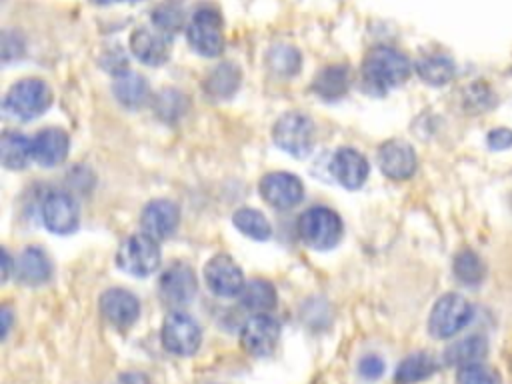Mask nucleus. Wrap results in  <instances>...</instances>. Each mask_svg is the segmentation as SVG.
<instances>
[{"instance_id": "1", "label": "nucleus", "mask_w": 512, "mask_h": 384, "mask_svg": "<svg viewBox=\"0 0 512 384\" xmlns=\"http://www.w3.org/2000/svg\"><path fill=\"white\" fill-rule=\"evenodd\" d=\"M412 72L410 58L394 46H374L362 60V82L370 94L382 96L388 90L404 84Z\"/></svg>"}, {"instance_id": "2", "label": "nucleus", "mask_w": 512, "mask_h": 384, "mask_svg": "<svg viewBox=\"0 0 512 384\" xmlns=\"http://www.w3.org/2000/svg\"><path fill=\"white\" fill-rule=\"evenodd\" d=\"M186 38L190 48L200 56H220L224 50V22L220 10L212 4L198 6L186 26Z\"/></svg>"}, {"instance_id": "3", "label": "nucleus", "mask_w": 512, "mask_h": 384, "mask_svg": "<svg viewBox=\"0 0 512 384\" xmlns=\"http://www.w3.org/2000/svg\"><path fill=\"white\" fill-rule=\"evenodd\" d=\"M344 226L340 216L326 206H312L298 218L300 240L314 250H330L342 238Z\"/></svg>"}, {"instance_id": "4", "label": "nucleus", "mask_w": 512, "mask_h": 384, "mask_svg": "<svg viewBox=\"0 0 512 384\" xmlns=\"http://www.w3.org/2000/svg\"><path fill=\"white\" fill-rule=\"evenodd\" d=\"M52 104V92L40 78H22L4 96V110L18 120H32Z\"/></svg>"}, {"instance_id": "5", "label": "nucleus", "mask_w": 512, "mask_h": 384, "mask_svg": "<svg viewBox=\"0 0 512 384\" xmlns=\"http://www.w3.org/2000/svg\"><path fill=\"white\" fill-rule=\"evenodd\" d=\"M274 144L294 158H306L314 148V124L302 112H286L272 126Z\"/></svg>"}, {"instance_id": "6", "label": "nucleus", "mask_w": 512, "mask_h": 384, "mask_svg": "<svg viewBox=\"0 0 512 384\" xmlns=\"http://www.w3.org/2000/svg\"><path fill=\"white\" fill-rule=\"evenodd\" d=\"M118 266L136 278L150 276L160 266V246L158 240L150 238L148 234H132L122 240L116 252Z\"/></svg>"}, {"instance_id": "7", "label": "nucleus", "mask_w": 512, "mask_h": 384, "mask_svg": "<svg viewBox=\"0 0 512 384\" xmlns=\"http://www.w3.org/2000/svg\"><path fill=\"white\" fill-rule=\"evenodd\" d=\"M472 304L456 292L444 294L436 300L430 318H428V330L434 338H450L458 334L468 322L472 320Z\"/></svg>"}, {"instance_id": "8", "label": "nucleus", "mask_w": 512, "mask_h": 384, "mask_svg": "<svg viewBox=\"0 0 512 384\" xmlns=\"http://www.w3.org/2000/svg\"><path fill=\"white\" fill-rule=\"evenodd\" d=\"M162 346L176 356H192L202 344V330L198 322L180 310H172L162 324Z\"/></svg>"}, {"instance_id": "9", "label": "nucleus", "mask_w": 512, "mask_h": 384, "mask_svg": "<svg viewBox=\"0 0 512 384\" xmlns=\"http://www.w3.org/2000/svg\"><path fill=\"white\" fill-rule=\"evenodd\" d=\"M44 226L54 234H70L80 224V208L72 194L64 190H52L44 196L42 206Z\"/></svg>"}, {"instance_id": "10", "label": "nucleus", "mask_w": 512, "mask_h": 384, "mask_svg": "<svg viewBox=\"0 0 512 384\" xmlns=\"http://www.w3.org/2000/svg\"><path fill=\"white\" fill-rule=\"evenodd\" d=\"M278 340H280V324L268 312L250 316L240 332L242 348L256 358L272 354Z\"/></svg>"}, {"instance_id": "11", "label": "nucleus", "mask_w": 512, "mask_h": 384, "mask_svg": "<svg viewBox=\"0 0 512 384\" xmlns=\"http://www.w3.org/2000/svg\"><path fill=\"white\" fill-rule=\"evenodd\" d=\"M204 280L210 292L220 298L240 296L246 284L242 268L228 254H216L206 262Z\"/></svg>"}, {"instance_id": "12", "label": "nucleus", "mask_w": 512, "mask_h": 384, "mask_svg": "<svg viewBox=\"0 0 512 384\" xmlns=\"http://www.w3.org/2000/svg\"><path fill=\"white\" fill-rule=\"evenodd\" d=\"M196 294V278L186 262H172L158 278V296L168 306H186Z\"/></svg>"}, {"instance_id": "13", "label": "nucleus", "mask_w": 512, "mask_h": 384, "mask_svg": "<svg viewBox=\"0 0 512 384\" xmlns=\"http://www.w3.org/2000/svg\"><path fill=\"white\" fill-rule=\"evenodd\" d=\"M260 196L276 210H288L304 198V184L292 172H270L260 180Z\"/></svg>"}, {"instance_id": "14", "label": "nucleus", "mask_w": 512, "mask_h": 384, "mask_svg": "<svg viewBox=\"0 0 512 384\" xmlns=\"http://www.w3.org/2000/svg\"><path fill=\"white\" fill-rule=\"evenodd\" d=\"M376 160L384 176L392 180H406L416 172V152L414 148L404 140H388L384 142L378 152Z\"/></svg>"}, {"instance_id": "15", "label": "nucleus", "mask_w": 512, "mask_h": 384, "mask_svg": "<svg viewBox=\"0 0 512 384\" xmlns=\"http://www.w3.org/2000/svg\"><path fill=\"white\" fill-rule=\"evenodd\" d=\"M180 222V210L178 204L166 198H156L150 200L140 214V226L142 232L148 234L154 240H164L168 238Z\"/></svg>"}, {"instance_id": "16", "label": "nucleus", "mask_w": 512, "mask_h": 384, "mask_svg": "<svg viewBox=\"0 0 512 384\" xmlns=\"http://www.w3.org/2000/svg\"><path fill=\"white\" fill-rule=\"evenodd\" d=\"M170 40L154 26H138L130 34V52L148 66H162L170 56Z\"/></svg>"}, {"instance_id": "17", "label": "nucleus", "mask_w": 512, "mask_h": 384, "mask_svg": "<svg viewBox=\"0 0 512 384\" xmlns=\"http://www.w3.org/2000/svg\"><path fill=\"white\" fill-rule=\"evenodd\" d=\"M100 312L114 328L126 330L138 320L140 302L132 292L124 288H108L100 296Z\"/></svg>"}, {"instance_id": "18", "label": "nucleus", "mask_w": 512, "mask_h": 384, "mask_svg": "<svg viewBox=\"0 0 512 384\" xmlns=\"http://www.w3.org/2000/svg\"><path fill=\"white\" fill-rule=\"evenodd\" d=\"M332 176L348 190L360 188L370 172L366 158L354 148H340L330 162Z\"/></svg>"}, {"instance_id": "19", "label": "nucleus", "mask_w": 512, "mask_h": 384, "mask_svg": "<svg viewBox=\"0 0 512 384\" xmlns=\"http://www.w3.org/2000/svg\"><path fill=\"white\" fill-rule=\"evenodd\" d=\"M68 134L60 128H44L32 138V160L44 168L58 166L68 154Z\"/></svg>"}, {"instance_id": "20", "label": "nucleus", "mask_w": 512, "mask_h": 384, "mask_svg": "<svg viewBox=\"0 0 512 384\" xmlns=\"http://www.w3.org/2000/svg\"><path fill=\"white\" fill-rule=\"evenodd\" d=\"M350 88V68L346 64H330L316 72L312 80V90L318 98L326 102L340 100Z\"/></svg>"}, {"instance_id": "21", "label": "nucleus", "mask_w": 512, "mask_h": 384, "mask_svg": "<svg viewBox=\"0 0 512 384\" xmlns=\"http://www.w3.org/2000/svg\"><path fill=\"white\" fill-rule=\"evenodd\" d=\"M416 74L430 86H444L456 74V64L442 52H430L416 60Z\"/></svg>"}, {"instance_id": "22", "label": "nucleus", "mask_w": 512, "mask_h": 384, "mask_svg": "<svg viewBox=\"0 0 512 384\" xmlns=\"http://www.w3.org/2000/svg\"><path fill=\"white\" fill-rule=\"evenodd\" d=\"M112 92L116 96V100L126 106V108H140L148 96H150V86L146 82V78H142L136 72H122L118 76H114L112 82Z\"/></svg>"}, {"instance_id": "23", "label": "nucleus", "mask_w": 512, "mask_h": 384, "mask_svg": "<svg viewBox=\"0 0 512 384\" xmlns=\"http://www.w3.org/2000/svg\"><path fill=\"white\" fill-rule=\"evenodd\" d=\"M242 80V72L234 62H220L214 66L204 80V90L212 98H230Z\"/></svg>"}, {"instance_id": "24", "label": "nucleus", "mask_w": 512, "mask_h": 384, "mask_svg": "<svg viewBox=\"0 0 512 384\" xmlns=\"http://www.w3.org/2000/svg\"><path fill=\"white\" fill-rule=\"evenodd\" d=\"M486 352H488L486 338L480 334H472V336H466V338L450 344L444 352V360H446V364L460 368L466 364L480 362L486 356Z\"/></svg>"}, {"instance_id": "25", "label": "nucleus", "mask_w": 512, "mask_h": 384, "mask_svg": "<svg viewBox=\"0 0 512 384\" xmlns=\"http://www.w3.org/2000/svg\"><path fill=\"white\" fill-rule=\"evenodd\" d=\"M0 160L10 170H20L32 160V140L20 132H4L0 138Z\"/></svg>"}, {"instance_id": "26", "label": "nucleus", "mask_w": 512, "mask_h": 384, "mask_svg": "<svg viewBox=\"0 0 512 384\" xmlns=\"http://www.w3.org/2000/svg\"><path fill=\"white\" fill-rule=\"evenodd\" d=\"M18 278L28 286H38L50 278V260L40 248L28 246L22 250L18 258Z\"/></svg>"}, {"instance_id": "27", "label": "nucleus", "mask_w": 512, "mask_h": 384, "mask_svg": "<svg viewBox=\"0 0 512 384\" xmlns=\"http://www.w3.org/2000/svg\"><path fill=\"white\" fill-rule=\"evenodd\" d=\"M240 304L254 314L268 312L276 306V290L268 280H262V278L250 280L244 284L240 292Z\"/></svg>"}, {"instance_id": "28", "label": "nucleus", "mask_w": 512, "mask_h": 384, "mask_svg": "<svg viewBox=\"0 0 512 384\" xmlns=\"http://www.w3.org/2000/svg\"><path fill=\"white\" fill-rule=\"evenodd\" d=\"M436 360L434 356H430L428 352H416L406 356L394 374L396 384H414L420 380H426L428 376H432L436 372Z\"/></svg>"}, {"instance_id": "29", "label": "nucleus", "mask_w": 512, "mask_h": 384, "mask_svg": "<svg viewBox=\"0 0 512 384\" xmlns=\"http://www.w3.org/2000/svg\"><path fill=\"white\" fill-rule=\"evenodd\" d=\"M232 222L244 236H248L252 240H258V242L268 240L270 234H272L268 218L260 210H254V208L236 210L234 216H232Z\"/></svg>"}, {"instance_id": "30", "label": "nucleus", "mask_w": 512, "mask_h": 384, "mask_svg": "<svg viewBox=\"0 0 512 384\" xmlns=\"http://www.w3.org/2000/svg\"><path fill=\"white\" fill-rule=\"evenodd\" d=\"M454 276L458 278V282L466 284V286H478L482 284L484 276H486V266L482 262V258L474 252V250H460L454 256V264H452Z\"/></svg>"}, {"instance_id": "31", "label": "nucleus", "mask_w": 512, "mask_h": 384, "mask_svg": "<svg viewBox=\"0 0 512 384\" xmlns=\"http://www.w3.org/2000/svg\"><path fill=\"white\" fill-rule=\"evenodd\" d=\"M184 8L178 2H162L152 10V26L172 38L184 28Z\"/></svg>"}, {"instance_id": "32", "label": "nucleus", "mask_w": 512, "mask_h": 384, "mask_svg": "<svg viewBox=\"0 0 512 384\" xmlns=\"http://www.w3.org/2000/svg\"><path fill=\"white\" fill-rule=\"evenodd\" d=\"M266 64L272 72L280 76H292L300 70V52L294 46L286 44L272 46L266 54Z\"/></svg>"}, {"instance_id": "33", "label": "nucleus", "mask_w": 512, "mask_h": 384, "mask_svg": "<svg viewBox=\"0 0 512 384\" xmlns=\"http://www.w3.org/2000/svg\"><path fill=\"white\" fill-rule=\"evenodd\" d=\"M152 108H154L158 118H162L166 122H172V120L180 118L182 112L186 110V98H184L182 92H178L174 88H166V90L156 94V98L152 102Z\"/></svg>"}, {"instance_id": "34", "label": "nucleus", "mask_w": 512, "mask_h": 384, "mask_svg": "<svg viewBox=\"0 0 512 384\" xmlns=\"http://www.w3.org/2000/svg\"><path fill=\"white\" fill-rule=\"evenodd\" d=\"M456 384H500V376L494 368L474 362L458 368Z\"/></svg>"}, {"instance_id": "35", "label": "nucleus", "mask_w": 512, "mask_h": 384, "mask_svg": "<svg viewBox=\"0 0 512 384\" xmlns=\"http://www.w3.org/2000/svg\"><path fill=\"white\" fill-rule=\"evenodd\" d=\"M22 52H24L22 36L12 32V30H4V34H2V60L8 64V62L20 58Z\"/></svg>"}, {"instance_id": "36", "label": "nucleus", "mask_w": 512, "mask_h": 384, "mask_svg": "<svg viewBox=\"0 0 512 384\" xmlns=\"http://www.w3.org/2000/svg\"><path fill=\"white\" fill-rule=\"evenodd\" d=\"M100 62H102V68H106V70L112 72L114 76H118V74H122V72L128 70V66H126L128 60H126V54H124L122 48H110V50H106V52L102 54Z\"/></svg>"}, {"instance_id": "37", "label": "nucleus", "mask_w": 512, "mask_h": 384, "mask_svg": "<svg viewBox=\"0 0 512 384\" xmlns=\"http://www.w3.org/2000/svg\"><path fill=\"white\" fill-rule=\"evenodd\" d=\"M468 96L466 100L470 102V110H484V108H490L492 106V94H490V88L486 84H474L468 88Z\"/></svg>"}, {"instance_id": "38", "label": "nucleus", "mask_w": 512, "mask_h": 384, "mask_svg": "<svg viewBox=\"0 0 512 384\" xmlns=\"http://www.w3.org/2000/svg\"><path fill=\"white\" fill-rule=\"evenodd\" d=\"M358 372L364 380H378L384 374V362L380 356L376 354H368L360 360L358 364Z\"/></svg>"}, {"instance_id": "39", "label": "nucleus", "mask_w": 512, "mask_h": 384, "mask_svg": "<svg viewBox=\"0 0 512 384\" xmlns=\"http://www.w3.org/2000/svg\"><path fill=\"white\" fill-rule=\"evenodd\" d=\"M486 144L490 150H506L512 146V130L510 128H494L486 136Z\"/></svg>"}, {"instance_id": "40", "label": "nucleus", "mask_w": 512, "mask_h": 384, "mask_svg": "<svg viewBox=\"0 0 512 384\" xmlns=\"http://www.w3.org/2000/svg\"><path fill=\"white\" fill-rule=\"evenodd\" d=\"M118 384H150L148 378L144 374H138V372H130V374H124L120 376Z\"/></svg>"}, {"instance_id": "41", "label": "nucleus", "mask_w": 512, "mask_h": 384, "mask_svg": "<svg viewBox=\"0 0 512 384\" xmlns=\"http://www.w3.org/2000/svg\"><path fill=\"white\" fill-rule=\"evenodd\" d=\"M10 324H12V312H10L8 306H4V308H2V338L8 336Z\"/></svg>"}, {"instance_id": "42", "label": "nucleus", "mask_w": 512, "mask_h": 384, "mask_svg": "<svg viewBox=\"0 0 512 384\" xmlns=\"http://www.w3.org/2000/svg\"><path fill=\"white\" fill-rule=\"evenodd\" d=\"M10 276V254L2 250V282H6Z\"/></svg>"}, {"instance_id": "43", "label": "nucleus", "mask_w": 512, "mask_h": 384, "mask_svg": "<svg viewBox=\"0 0 512 384\" xmlns=\"http://www.w3.org/2000/svg\"><path fill=\"white\" fill-rule=\"evenodd\" d=\"M96 4H110V2H138V0H94Z\"/></svg>"}]
</instances>
